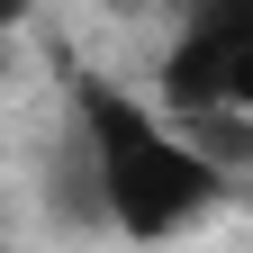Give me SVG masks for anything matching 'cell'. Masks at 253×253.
Masks as SVG:
<instances>
[{"label": "cell", "mask_w": 253, "mask_h": 253, "mask_svg": "<svg viewBox=\"0 0 253 253\" xmlns=\"http://www.w3.org/2000/svg\"><path fill=\"white\" fill-rule=\"evenodd\" d=\"M73 145L90 163V190H100V226L126 244H172L235 199V172H217L154 100L100 73L73 82Z\"/></svg>", "instance_id": "cell-1"}]
</instances>
